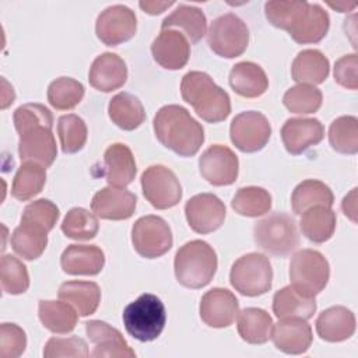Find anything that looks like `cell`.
Returning a JSON list of instances; mask_svg holds the SVG:
<instances>
[{
	"label": "cell",
	"mask_w": 358,
	"mask_h": 358,
	"mask_svg": "<svg viewBox=\"0 0 358 358\" xmlns=\"http://www.w3.org/2000/svg\"><path fill=\"white\" fill-rule=\"evenodd\" d=\"M154 60L166 70H180L190 57V43L187 38L176 29H161L151 43Z\"/></svg>",
	"instance_id": "obj_20"
},
{
	"label": "cell",
	"mask_w": 358,
	"mask_h": 358,
	"mask_svg": "<svg viewBox=\"0 0 358 358\" xmlns=\"http://www.w3.org/2000/svg\"><path fill=\"white\" fill-rule=\"evenodd\" d=\"M0 280L4 294H24L29 287V275L25 264L11 255H4L1 257Z\"/></svg>",
	"instance_id": "obj_45"
},
{
	"label": "cell",
	"mask_w": 358,
	"mask_h": 358,
	"mask_svg": "<svg viewBox=\"0 0 358 358\" xmlns=\"http://www.w3.org/2000/svg\"><path fill=\"white\" fill-rule=\"evenodd\" d=\"M239 313L236 296L227 288H213L207 291L200 301L201 320L214 329L228 327Z\"/></svg>",
	"instance_id": "obj_18"
},
{
	"label": "cell",
	"mask_w": 358,
	"mask_h": 358,
	"mask_svg": "<svg viewBox=\"0 0 358 358\" xmlns=\"http://www.w3.org/2000/svg\"><path fill=\"white\" fill-rule=\"evenodd\" d=\"M38 315L43 327L56 334H67L73 331L78 320L77 310L64 301H39Z\"/></svg>",
	"instance_id": "obj_35"
},
{
	"label": "cell",
	"mask_w": 358,
	"mask_h": 358,
	"mask_svg": "<svg viewBox=\"0 0 358 358\" xmlns=\"http://www.w3.org/2000/svg\"><path fill=\"white\" fill-rule=\"evenodd\" d=\"M131 243L141 257L157 259L172 248V231L164 218L145 215L133 224Z\"/></svg>",
	"instance_id": "obj_10"
},
{
	"label": "cell",
	"mask_w": 358,
	"mask_h": 358,
	"mask_svg": "<svg viewBox=\"0 0 358 358\" xmlns=\"http://www.w3.org/2000/svg\"><path fill=\"white\" fill-rule=\"evenodd\" d=\"M229 282L245 296H259L270 291L273 268L267 256L252 252L241 256L231 267Z\"/></svg>",
	"instance_id": "obj_8"
},
{
	"label": "cell",
	"mask_w": 358,
	"mask_h": 358,
	"mask_svg": "<svg viewBox=\"0 0 358 358\" xmlns=\"http://www.w3.org/2000/svg\"><path fill=\"white\" fill-rule=\"evenodd\" d=\"M330 266L327 259L317 250L301 249L289 263L291 285L308 296H316L327 285Z\"/></svg>",
	"instance_id": "obj_7"
},
{
	"label": "cell",
	"mask_w": 358,
	"mask_h": 358,
	"mask_svg": "<svg viewBox=\"0 0 358 358\" xmlns=\"http://www.w3.org/2000/svg\"><path fill=\"white\" fill-rule=\"evenodd\" d=\"M329 71V59L317 49L301 50L291 64L292 80L298 84H322L327 78Z\"/></svg>",
	"instance_id": "obj_27"
},
{
	"label": "cell",
	"mask_w": 358,
	"mask_h": 358,
	"mask_svg": "<svg viewBox=\"0 0 358 358\" xmlns=\"http://www.w3.org/2000/svg\"><path fill=\"white\" fill-rule=\"evenodd\" d=\"M137 166L131 150L123 143L109 145L103 154V171L109 186L124 187L136 178Z\"/></svg>",
	"instance_id": "obj_24"
},
{
	"label": "cell",
	"mask_w": 358,
	"mask_h": 358,
	"mask_svg": "<svg viewBox=\"0 0 358 358\" xmlns=\"http://www.w3.org/2000/svg\"><path fill=\"white\" fill-rule=\"evenodd\" d=\"M182 29L190 43H197L207 31V18L204 13L194 6L179 4L168 17L164 18L161 29Z\"/></svg>",
	"instance_id": "obj_31"
},
{
	"label": "cell",
	"mask_w": 358,
	"mask_h": 358,
	"mask_svg": "<svg viewBox=\"0 0 358 358\" xmlns=\"http://www.w3.org/2000/svg\"><path fill=\"white\" fill-rule=\"evenodd\" d=\"M87 343L77 337H52L46 341L43 348L45 358H59V357H74V358H85L88 357Z\"/></svg>",
	"instance_id": "obj_47"
},
{
	"label": "cell",
	"mask_w": 358,
	"mask_h": 358,
	"mask_svg": "<svg viewBox=\"0 0 358 358\" xmlns=\"http://www.w3.org/2000/svg\"><path fill=\"white\" fill-rule=\"evenodd\" d=\"M341 208L344 211V214L352 221L357 222V187H354L344 199L341 203Z\"/></svg>",
	"instance_id": "obj_51"
},
{
	"label": "cell",
	"mask_w": 358,
	"mask_h": 358,
	"mask_svg": "<svg viewBox=\"0 0 358 358\" xmlns=\"http://www.w3.org/2000/svg\"><path fill=\"white\" fill-rule=\"evenodd\" d=\"M271 316L260 308H246L238 313V333L249 344H264L273 331Z\"/></svg>",
	"instance_id": "obj_34"
},
{
	"label": "cell",
	"mask_w": 358,
	"mask_h": 358,
	"mask_svg": "<svg viewBox=\"0 0 358 358\" xmlns=\"http://www.w3.org/2000/svg\"><path fill=\"white\" fill-rule=\"evenodd\" d=\"M84 85L71 77H59L48 87V101L57 110H70L76 108L83 96Z\"/></svg>",
	"instance_id": "obj_41"
},
{
	"label": "cell",
	"mask_w": 358,
	"mask_h": 358,
	"mask_svg": "<svg viewBox=\"0 0 358 358\" xmlns=\"http://www.w3.org/2000/svg\"><path fill=\"white\" fill-rule=\"evenodd\" d=\"M199 169L203 179L210 185L228 186L238 178L239 161L229 147L214 144L200 155Z\"/></svg>",
	"instance_id": "obj_14"
},
{
	"label": "cell",
	"mask_w": 358,
	"mask_h": 358,
	"mask_svg": "<svg viewBox=\"0 0 358 358\" xmlns=\"http://www.w3.org/2000/svg\"><path fill=\"white\" fill-rule=\"evenodd\" d=\"M225 206L213 193H200L190 197L185 204V215L189 227L197 234L217 231L225 220Z\"/></svg>",
	"instance_id": "obj_16"
},
{
	"label": "cell",
	"mask_w": 358,
	"mask_h": 358,
	"mask_svg": "<svg viewBox=\"0 0 358 358\" xmlns=\"http://www.w3.org/2000/svg\"><path fill=\"white\" fill-rule=\"evenodd\" d=\"M337 217L330 207L313 206L302 213L301 231L313 243H324L336 231Z\"/></svg>",
	"instance_id": "obj_33"
},
{
	"label": "cell",
	"mask_w": 358,
	"mask_h": 358,
	"mask_svg": "<svg viewBox=\"0 0 358 358\" xmlns=\"http://www.w3.org/2000/svg\"><path fill=\"white\" fill-rule=\"evenodd\" d=\"M158 141L180 157H193L204 143L203 126L180 105H165L154 116Z\"/></svg>",
	"instance_id": "obj_2"
},
{
	"label": "cell",
	"mask_w": 358,
	"mask_h": 358,
	"mask_svg": "<svg viewBox=\"0 0 358 358\" xmlns=\"http://www.w3.org/2000/svg\"><path fill=\"white\" fill-rule=\"evenodd\" d=\"M53 126L36 124L20 131L18 155L22 162H36L45 168L50 166L57 157Z\"/></svg>",
	"instance_id": "obj_15"
},
{
	"label": "cell",
	"mask_w": 358,
	"mask_h": 358,
	"mask_svg": "<svg viewBox=\"0 0 358 358\" xmlns=\"http://www.w3.org/2000/svg\"><path fill=\"white\" fill-rule=\"evenodd\" d=\"M218 267L217 253L207 242L194 239L180 246L175 255L173 268L179 284L186 288H203L213 280Z\"/></svg>",
	"instance_id": "obj_4"
},
{
	"label": "cell",
	"mask_w": 358,
	"mask_h": 358,
	"mask_svg": "<svg viewBox=\"0 0 358 358\" xmlns=\"http://www.w3.org/2000/svg\"><path fill=\"white\" fill-rule=\"evenodd\" d=\"M13 250L25 260H35L41 257L48 245V232L29 224H22L11 234Z\"/></svg>",
	"instance_id": "obj_37"
},
{
	"label": "cell",
	"mask_w": 358,
	"mask_h": 358,
	"mask_svg": "<svg viewBox=\"0 0 358 358\" xmlns=\"http://www.w3.org/2000/svg\"><path fill=\"white\" fill-rule=\"evenodd\" d=\"M271 136L268 119L256 110H246L236 115L229 127L232 144L242 152H256L266 147Z\"/></svg>",
	"instance_id": "obj_12"
},
{
	"label": "cell",
	"mask_w": 358,
	"mask_h": 358,
	"mask_svg": "<svg viewBox=\"0 0 358 358\" xmlns=\"http://www.w3.org/2000/svg\"><path fill=\"white\" fill-rule=\"evenodd\" d=\"M57 134L60 140V147L64 154H74L84 148L87 143V124L85 122L74 115H63L57 120Z\"/></svg>",
	"instance_id": "obj_42"
},
{
	"label": "cell",
	"mask_w": 358,
	"mask_h": 358,
	"mask_svg": "<svg viewBox=\"0 0 358 358\" xmlns=\"http://www.w3.org/2000/svg\"><path fill=\"white\" fill-rule=\"evenodd\" d=\"M59 298L70 303L80 316L95 313L101 302V289L92 281H66L59 287Z\"/></svg>",
	"instance_id": "obj_30"
},
{
	"label": "cell",
	"mask_w": 358,
	"mask_h": 358,
	"mask_svg": "<svg viewBox=\"0 0 358 358\" xmlns=\"http://www.w3.org/2000/svg\"><path fill=\"white\" fill-rule=\"evenodd\" d=\"M103 264L105 255L96 245H69L60 256V266L70 275H96Z\"/></svg>",
	"instance_id": "obj_25"
},
{
	"label": "cell",
	"mask_w": 358,
	"mask_h": 358,
	"mask_svg": "<svg viewBox=\"0 0 358 358\" xmlns=\"http://www.w3.org/2000/svg\"><path fill=\"white\" fill-rule=\"evenodd\" d=\"M253 239L262 250L277 257H287L299 246V232L294 217L280 211L255 224Z\"/></svg>",
	"instance_id": "obj_6"
},
{
	"label": "cell",
	"mask_w": 358,
	"mask_h": 358,
	"mask_svg": "<svg viewBox=\"0 0 358 358\" xmlns=\"http://www.w3.org/2000/svg\"><path fill=\"white\" fill-rule=\"evenodd\" d=\"M27 347L25 331L15 323H1L0 326V357L17 358Z\"/></svg>",
	"instance_id": "obj_49"
},
{
	"label": "cell",
	"mask_w": 358,
	"mask_h": 358,
	"mask_svg": "<svg viewBox=\"0 0 358 358\" xmlns=\"http://www.w3.org/2000/svg\"><path fill=\"white\" fill-rule=\"evenodd\" d=\"M334 203L331 189L320 180L306 179L301 182L292 192L291 206L295 214L301 215L303 211L313 206L330 207Z\"/></svg>",
	"instance_id": "obj_36"
},
{
	"label": "cell",
	"mask_w": 358,
	"mask_h": 358,
	"mask_svg": "<svg viewBox=\"0 0 358 358\" xmlns=\"http://www.w3.org/2000/svg\"><path fill=\"white\" fill-rule=\"evenodd\" d=\"M110 120L122 130H134L145 120V112L141 101L130 92L116 94L108 105Z\"/></svg>",
	"instance_id": "obj_32"
},
{
	"label": "cell",
	"mask_w": 358,
	"mask_h": 358,
	"mask_svg": "<svg viewBox=\"0 0 358 358\" xmlns=\"http://www.w3.org/2000/svg\"><path fill=\"white\" fill-rule=\"evenodd\" d=\"M210 49L225 59L241 56L249 43V29L246 24L234 13L217 17L207 32Z\"/></svg>",
	"instance_id": "obj_9"
},
{
	"label": "cell",
	"mask_w": 358,
	"mask_h": 358,
	"mask_svg": "<svg viewBox=\"0 0 358 358\" xmlns=\"http://www.w3.org/2000/svg\"><path fill=\"white\" fill-rule=\"evenodd\" d=\"M323 95L319 88L308 84H298L287 90L282 96L284 106L292 113H315L322 106Z\"/></svg>",
	"instance_id": "obj_44"
},
{
	"label": "cell",
	"mask_w": 358,
	"mask_h": 358,
	"mask_svg": "<svg viewBox=\"0 0 358 358\" xmlns=\"http://www.w3.org/2000/svg\"><path fill=\"white\" fill-rule=\"evenodd\" d=\"M98 229V218L81 207L71 208L62 222L63 234L74 241H90L96 236Z\"/></svg>",
	"instance_id": "obj_43"
},
{
	"label": "cell",
	"mask_w": 358,
	"mask_h": 358,
	"mask_svg": "<svg viewBox=\"0 0 358 358\" xmlns=\"http://www.w3.org/2000/svg\"><path fill=\"white\" fill-rule=\"evenodd\" d=\"M85 333L94 344L92 358H134L136 352L129 347L122 333L102 320L85 322Z\"/></svg>",
	"instance_id": "obj_17"
},
{
	"label": "cell",
	"mask_w": 358,
	"mask_h": 358,
	"mask_svg": "<svg viewBox=\"0 0 358 358\" xmlns=\"http://www.w3.org/2000/svg\"><path fill=\"white\" fill-rule=\"evenodd\" d=\"M88 80L91 87L102 92H110L120 87L127 80V67L124 60L116 53L105 52L95 57L90 67Z\"/></svg>",
	"instance_id": "obj_23"
},
{
	"label": "cell",
	"mask_w": 358,
	"mask_h": 358,
	"mask_svg": "<svg viewBox=\"0 0 358 358\" xmlns=\"http://www.w3.org/2000/svg\"><path fill=\"white\" fill-rule=\"evenodd\" d=\"M273 312L278 319L299 317L308 320L316 312V301L292 285H287L277 291L273 296Z\"/></svg>",
	"instance_id": "obj_29"
},
{
	"label": "cell",
	"mask_w": 358,
	"mask_h": 358,
	"mask_svg": "<svg viewBox=\"0 0 358 358\" xmlns=\"http://www.w3.org/2000/svg\"><path fill=\"white\" fill-rule=\"evenodd\" d=\"M180 94L199 117L208 123L225 120L231 113V98L204 71H189L180 83Z\"/></svg>",
	"instance_id": "obj_3"
},
{
	"label": "cell",
	"mask_w": 358,
	"mask_h": 358,
	"mask_svg": "<svg viewBox=\"0 0 358 358\" xmlns=\"http://www.w3.org/2000/svg\"><path fill=\"white\" fill-rule=\"evenodd\" d=\"M46 183V169L36 162H22L11 186V196L20 201H27L39 194Z\"/></svg>",
	"instance_id": "obj_38"
},
{
	"label": "cell",
	"mask_w": 358,
	"mask_h": 358,
	"mask_svg": "<svg viewBox=\"0 0 358 358\" xmlns=\"http://www.w3.org/2000/svg\"><path fill=\"white\" fill-rule=\"evenodd\" d=\"M126 331L138 341H152L159 337L166 323L162 301L154 294H143L130 302L122 315Z\"/></svg>",
	"instance_id": "obj_5"
},
{
	"label": "cell",
	"mask_w": 358,
	"mask_h": 358,
	"mask_svg": "<svg viewBox=\"0 0 358 358\" xmlns=\"http://www.w3.org/2000/svg\"><path fill=\"white\" fill-rule=\"evenodd\" d=\"M357 66H358L357 53H351V55H345V56L340 57L334 64L336 83L347 90L355 91L358 88Z\"/></svg>",
	"instance_id": "obj_50"
},
{
	"label": "cell",
	"mask_w": 358,
	"mask_h": 358,
	"mask_svg": "<svg viewBox=\"0 0 358 358\" xmlns=\"http://www.w3.org/2000/svg\"><path fill=\"white\" fill-rule=\"evenodd\" d=\"M13 119L17 133L36 124L53 126V115L42 103H25L18 106L14 112Z\"/></svg>",
	"instance_id": "obj_48"
},
{
	"label": "cell",
	"mask_w": 358,
	"mask_h": 358,
	"mask_svg": "<svg viewBox=\"0 0 358 358\" xmlns=\"http://www.w3.org/2000/svg\"><path fill=\"white\" fill-rule=\"evenodd\" d=\"M280 351L291 355L303 354L309 350L313 334L310 324L306 320L299 317L280 319V322L273 326L271 337H270Z\"/></svg>",
	"instance_id": "obj_22"
},
{
	"label": "cell",
	"mask_w": 358,
	"mask_h": 358,
	"mask_svg": "<svg viewBox=\"0 0 358 358\" xmlns=\"http://www.w3.org/2000/svg\"><path fill=\"white\" fill-rule=\"evenodd\" d=\"M137 204L134 193L124 187L108 186L98 190L91 201V210L102 220L120 221L133 215Z\"/></svg>",
	"instance_id": "obj_21"
},
{
	"label": "cell",
	"mask_w": 358,
	"mask_h": 358,
	"mask_svg": "<svg viewBox=\"0 0 358 358\" xmlns=\"http://www.w3.org/2000/svg\"><path fill=\"white\" fill-rule=\"evenodd\" d=\"M264 14L271 25L287 31L296 43L302 45L320 42L330 28L327 11L308 1H267Z\"/></svg>",
	"instance_id": "obj_1"
},
{
	"label": "cell",
	"mask_w": 358,
	"mask_h": 358,
	"mask_svg": "<svg viewBox=\"0 0 358 358\" xmlns=\"http://www.w3.org/2000/svg\"><path fill=\"white\" fill-rule=\"evenodd\" d=\"M317 336L329 343L348 340L355 333V316L345 306H331L316 319Z\"/></svg>",
	"instance_id": "obj_26"
},
{
	"label": "cell",
	"mask_w": 358,
	"mask_h": 358,
	"mask_svg": "<svg viewBox=\"0 0 358 358\" xmlns=\"http://www.w3.org/2000/svg\"><path fill=\"white\" fill-rule=\"evenodd\" d=\"M59 215V208L53 201L48 199H39L25 206L21 215V222L49 232L56 225Z\"/></svg>",
	"instance_id": "obj_46"
},
{
	"label": "cell",
	"mask_w": 358,
	"mask_h": 358,
	"mask_svg": "<svg viewBox=\"0 0 358 358\" xmlns=\"http://www.w3.org/2000/svg\"><path fill=\"white\" fill-rule=\"evenodd\" d=\"M173 4H175L173 1H140L138 3L141 10H144L145 13H148L151 15L161 14V13H164L166 8H169Z\"/></svg>",
	"instance_id": "obj_52"
},
{
	"label": "cell",
	"mask_w": 358,
	"mask_h": 358,
	"mask_svg": "<svg viewBox=\"0 0 358 358\" xmlns=\"http://www.w3.org/2000/svg\"><path fill=\"white\" fill-rule=\"evenodd\" d=\"M331 8H336L340 13H345V11H351L355 8L357 3H345V1H338V3H327Z\"/></svg>",
	"instance_id": "obj_53"
},
{
	"label": "cell",
	"mask_w": 358,
	"mask_h": 358,
	"mask_svg": "<svg viewBox=\"0 0 358 358\" xmlns=\"http://www.w3.org/2000/svg\"><path fill=\"white\" fill-rule=\"evenodd\" d=\"M137 31V17L123 4L106 7L96 18L95 34L106 46H117L130 41Z\"/></svg>",
	"instance_id": "obj_13"
},
{
	"label": "cell",
	"mask_w": 358,
	"mask_h": 358,
	"mask_svg": "<svg viewBox=\"0 0 358 358\" xmlns=\"http://www.w3.org/2000/svg\"><path fill=\"white\" fill-rule=\"evenodd\" d=\"M329 143L340 154H357L358 151V119L340 116L329 127Z\"/></svg>",
	"instance_id": "obj_40"
},
{
	"label": "cell",
	"mask_w": 358,
	"mask_h": 358,
	"mask_svg": "<svg viewBox=\"0 0 358 358\" xmlns=\"http://www.w3.org/2000/svg\"><path fill=\"white\" fill-rule=\"evenodd\" d=\"M231 207L243 217H260L271 208L270 193L259 186H246L238 189Z\"/></svg>",
	"instance_id": "obj_39"
},
{
	"label": "cell",
	"mask_w": 358,
	"mask_h": 358,
	"mask_svg": "<svg viewBox=\"0 0 358 358\" xmlns=\"http://www.w3.org/2000/svg\"><path fill=\"white\" fill-rule=\"evenodd\" d=\"M229 85L243 98H257L267 91L268 78L259 64L241 62L231 69Z\"/></svg>",
	"instance_id": "obj_28"
},
{
	"label": "cell",
	"mask_w": 358,
	"mask_h": 358,
	"mask_svg": "<svg viewBox=\"0 0 358 358\" xmlns=\"http://www.w3.org/2000/svg\"><path fill=\"white\" fill-rule=\"evenodd\" d=\"M280 134L285 150L299 155L323 140L324 127L316 117H291L285 120Z\"/></svg>",
	"instance_id": "obj_19"
},
{
	"label": "cell",
	"mask_w": 358,
	"mask_h": 358,
	"mask_svg": "<svg viewBox=\"0 0 358 358\" xmlns=\"http://www.w3.org/2000/svg\"><path fill=\"white\" fill-rule=\"evenodd\" d=\"M143 194L157 210L175 207L182 199V186L176 175L164 165H151L141 175Z\"/></svg>",
	"instance_id": "obj_11"
}]
</instances>
